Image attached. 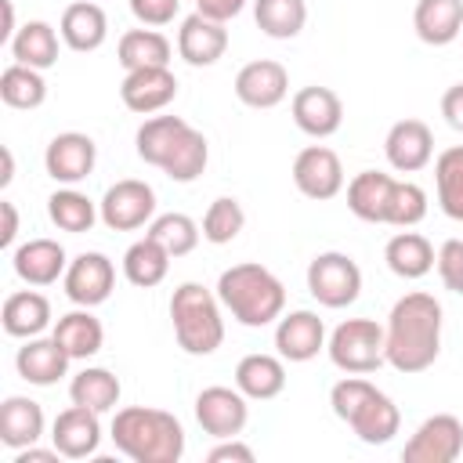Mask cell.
I'll list each match as a JSON object with an SVG mask.
<instances>
[{"instance_id":"obj_1","label":"cell","mask_w":463,"mask_h":463,"mask_svg":"<svg viewBox=\"0 0 463 463\" xmlns=\"http://www.w3.org/2000/svg\"><path fill=\"white\" fill-rule=\"evenodd\" d=\"M383 351L387 365L412 376L438 362L441 354V304L434 293L412 289L391 304L383 326Z\"/></svg>"},{"instance_id":"obj_2","label":"cell","mask_w":463,"mask_h":463,"mask_svg":"<svg viewBox=\"0 0 463 463\" xmlns=\"http://www.w3.org/2000/svg\"><path fill=\"white\" fill-rule=\"evenodd\" d=\"M112 445L134 463H177L184 456V427L166 409L127 405L112 416Z\"/></svg>"},{"instance_id":"obj_3","label":"cell","mask_w":463,"mask_h":463,"mask_svg":"<svg viewBox=\"0 0 463 463\" xmlns=\"http://www.w3.org/2000/svg\"><path fill=\"white\" fill-rule=\"evenodd\" d=\"M217 297H221L224 311L246 329H260V326L279 322L282 307H286L282 279L257 260H242V264L224 268L217 279Z\"/></svg>"},{"instance_id":"obj_4","label":"cell","mask_w":463,"mask_h":463,"mask_svg":"<svg viewBox=\"0 0 463 463\" xmlns=\"http://www.w3.org/2000/svg\"><path fill=\"white\" fill-rule=\"evenodd\" d=\"M221 297L210 293L203 282H181L170 297V322L177 347L184 354L206 358L224 344V315Z\"/></svg>"},{"instance_id":"obj_5","label":"cell","mask_w":463,"mask_h":463,"mask_svg":"<svg viewBox=\"0 0 463 463\" xmlns=\"http://www.w3.org/2000/svg\"><path fill=\"white\" fill-rule=\"evenodd\" d=\"M326 351H329V362H333L340 373L369 376V373H376V369L387 362V351H383V326H376L373 318H344V322L329 333Z\"/></svg>"},{"instance_id":"obj_6","label":"cell","mask_w":463,"mask_h":463,"mask_svg":"<svg viewBox=\"0 0 463 463\" xmlns=\"http://www.w3.org/2000/svg\"><path fill=\"white\" fill-rule=\"evenodd\" d=\"M307 293L322 304V307H347L358 300L362 293V268L354 264V257L340 253V250H326L315 253L307 264Z\"/></svg>"},{"instance_id":"obj_7","label":"cell","mask_w":463,"mask_h":463,"mask_svg":"<svg viewBox=\"0 0 463 463\" xmlns=\"http://www.w3.org/2000/svg\"><path fill=\"white\" fill-rule=\"evenodd\" d=\"M98 213H101V224L112 232H137L156 217V188L148 181L123 177L105 188Z\"/></svg>"},{"instance_id":"obj_8","label":"cell","mask_w":463,"mask_h":463,"mask_svg":"<svg viewBox=\"0 0 463 463\" xmlns=\"http://www.w3.org/2000/svg\"><path fill=\"white\" fill-rule=\"evenodd\" d=\"M463 456V420L452 412L427 416L402 449L405 463H456Z\"/></svg>"},{"instance_id":"obj_9","label":"cell","mask_w":463,"mask_h":463,"mask_svg":"<svg viewBox=\"0 0 463 463\" xmlns=\"http://www.w3.org/2000/svg\"><path fill=\"white\" fill-rule=\"evenodd\" d=\"M250 420V398L239 387H203L195 394V423L210 434V438H239L242 427Z\"/></svg>"},{"instance_id":"obj_10","label":"cell","mask_w":463,"mask_h":463,"mask_svg":"<svg viewBox=\"0 0 463 463\" xmlns=\"http://www.w3.org/2000/svg\"><path fill=\"white\" fill-rule=\"evenodd\" d=\"M61 289L76 307H98L112 297L116 289V268L105 253L90 250L69 260L65 275H61Z\"/></svg>"},{"instance_id":"obj_11","label":"cell","mask_w":463,"mask_h":463,"mask_svg":"<svg viewBox=\"0 0 463 463\" xmlns=\"http://www.w3.org/2000/svg\"><path fill=\"white\" fill-rule=\"evenodd\" d=\"M293 184L300 195L315 199V203H326L333 195L344 192V163L333 148L326 145H307L297 152L293 159Z\"/></svg>"},{"instance_id":"obj_12","label":"cell","mask_w":463,"mask_h":463,"mask_svg":"<svg viewBox=\"0 0 463 463\" xmlns=\"http://www.w3.org/2000/svg\"><path fill=\"white\" fill-rule=\"evenodd\" d=\"M94 163H98V145L83 130H61V134H54L47 141L43 166H47V174L58 184H80V181H87L94 174Z\"/></svg>"},{"instance_id":"obj_13","label":"cell","mask_w":463,"mask_h":463,"mask_svg":"<svg viewBox=\"0 0 463 463\" xmlns=\"http://www.w3.org/2000/svg\"><path fill=\"white\" fill-rule=\"evenodd\" d=\"M286 94H289V72L275 58L246 61L235 72V98L246 109H275L286 101Z\"/></svg>"},{"instance_id":"obj_14","label":"cell","mask_w":463,"mask_h":463,"mask_svg":"<svg viewBox=\"0 0 463 463\" xmlns=\"http://www.w3.org/2000/svg\"><path fill=\"white\" fill-rule=\"evenodd\" d=\"M289 112H293V123L307 137H315V141L333 137L340 130V123H344V101H340V94L333 87H318V83L300 87L293 94V101H289Z\"/></svg>"},{"instance_id":"obj_15","label":"cell","mask_w":463,"mask_h":463,"mask_svg":"<svg viewBox=\"0 0 463 463\" xmlns=\"http://www.w3.org/2000/svg\"><path fill=\"white\" fill-rule=\"evenodd\" d=\"M51 445L65 459H90L101 445V412L83 409V405L61 409L51 423Z\"/></svg>"},{"instance_id":"obj_16","label":"cell","mask_w":463,"mask_h":463,"mask_svg":"<svg viewBox=\"0 0 463 463\" xmlns=\"http://www.w3.org/2000/svg\"><path fill=\"white\" fill-rule=\"evenodd\" d=\"M119 98L130 112L137 116H152L163 112L174 98H177V76L170 72V65H152V69H134L123 76L119 83Z\"/></svg>"},{"instance_id":"obj_17","label":"cell","mask_w":463,"mask_h":463,"mask_svg":"<svg viewBox=\"0 0 463 463\" xmlns=\"http://www.w3.org/2000/svg\"><path fill=\"white\" fill-rule=\"evenodd\" d=\"M383 156L398 174H416L434 159V134L423 119H398L383 137Z\"/></svg>"},{"instance_id":"obj_18","label":"cell","mask_w":463,"mask_h":463,"mask_svg":"<svg viewBox=\"0 0 463 463\" xmlns=\"http://www.w3.org/2000/svg\"><path fill=\"white\" fill-rule=\"evenodd\" d=\"M11 264L25 286H54L65 275L69 257L58 239H29L11 250Z\"/></svg>"},{"instance_id":"obj_19","label":"cell","mask_w":463,"mask_h":463,"mask_svg":"<svg viewBox=\"0 0 463 463\" xmlns=\"http://www.w3.org/2000/svg\"><path fill=\"white\" fill-rule=\"evenodd\" d=\"M326 347V326L315 311H289L275 322V351L286 362H311Z\"/></svg>"},{"instance_id":"obj_20","label":"cell","mask_w":463,"mask_h":463,"mask_svg":"<svg viewBox=\"0 0 463 463\" xmlns=\"http://www.w3.org/2000/svg\"><path fill=\"white\" fill-rule=\"evenodd\" d=\"M228 51V29L206 14H188L177 29V54L195 65V69H206V65H217Z\"/></svg>"},{"instance_id":"obj_21","label":"cell","mask_w":463,"mask_h":463,"mask_svg":"<svg viewBox=\"0 0 463 463\" xmlns=\"http://www.w3.org/2000/svg\"><path fill=\"white\" fill-rule=\"evenodd\" d=\"M69 354H65V347L54 340V336H29L22 347H18V354H14V369H18V376L25 380V383H33V387H51V383H58L65 373H69Z\"/></svg>"},{"instance_id":"obj_22","label":"cell","mask_w":463,"mask_h":463,"mask_svg":"<svg viewBox=\"0 0 463 463\" xmlns=\"http://www.w3.org/2000/svg\"><path fill=\"white\" fill-rule=\"evenodd\" d=\"M235 387L250 398V402H271L286 391V358L282 354H264L253 351L246 358H239L235 365Z\"/></svg>"},{"instance_id":"obj_23","label":"cell","mask_w":463,"mask_h":463,"mask_svg":"<svg viewBox=\"0 0 463 463\" xmlns=\"http://www.w3.org/2000/svg\"><path fill=\"white\" fill-rule=\"evenodd\" d=\"M58 33H61V43L76 54H90L98 51L105 40H109V14L90 4V0H80V4H69L61 11V22H58Z\"/></svg>"},{"instance_id":"obj_24","label":"cell","mask_w":463,"mask_h":463,"mask_svg":"<svg viewBox=\"0 0 463 463\" xmlns=\"http://www.w3.org/2000/svg\"><path fill=\"white\" fill-rule=\"evenodd\" d=\"M43 427H47V420H43L40 402H33L25 394H7L0 402V441L11 452L36 445L43 438Z\"/></svg>"},{"instance_id":"obj_25","label":"cell","mask_w":463,"mask_h":463,"mask_svg":"<svg viewBox=\"0 0 463 463\" xmlns=\"http://www.w3.org/2000/svg\"><path fill=\"white\" fill-rule=\"evenodd\" d=\"M412 29L423 43L445 47L463 36V0H416Z\"/></svg>"},{"instance_id":"obj_26","label":"cell","mask_w":463,"mask_h":463,"mask_svg":"<svg viewBox=\"0 0 463 463\" xmlns=\"http://www.w3.org/2000/svg\"><path fill=\"white\" fill-rule=\"evenodd\" d=\"M51 300L36 289H18L4 300L0 307V322H4V333L14 336V340H29V336H40L47 326H51Z\"/></svg>"},{"instance_id":"obj_27","label":"cell","mask_w":463,"mask_h":463,"mask_svg":"<svg viewBox=\"0 0 463 463\" xmlns=\"http://www.w3.org/2000/svg\"><path fill=\"white\" fill-rule=\"evenodd\" d=\"M51 336L65 347V354L72 362H87L105 347V326H101V318L90 315V307H76V311L61 315L54 322Z\"/></svg>"},{"instance_id":"obj_28","label":"cell","mask_w":463,"mask_h":463,"mask_svg":"<svg viewBox=\"0 0 463 463\" xmlns=\"http://www.w3.org/2000/svg\"><path fill=\"white\" fill-rule=\"evenodd\" d=\"M391 192H394V177H391V174L362 170V174H354L351 184H347V210H351L358 221L387 224Z\"/></svg>"},{"instance_id":"obj_29","label":"cell","mask_w":463,"mask_h":463,"mask_svg":"<svg viewBox=\"0 0 463 463\" xmlns=\"http://www.w3.org/2000/svg\"><path fill=\"white\" fill-rule=\"evenodd\" d=\"M434 246H430V239L427 235H420V232H398V235H391L387 239V246H383V260H387V268L398 275V279H423L430 268H434Z\"/></svg>"},{"instance_id":"obj_30","label":"cell","mask_w":463,"mask_h":463,"mask_svg":"<svg viewBox=\"0 0 463 463\" xmlns=\"http://www.w3.org/2000/svg\"><path fill=\"white\" fill-rule=\"evenodd\" d=\"M347 427L358 434V441H365V445H387L398 430H402V412H398V405L376 387L373 394H369V402L347 420Z\"/></svg>"},{"instance_id":"obj_31","label":"cell","mask_w":463,"mask_h":463,"mask_svg":"<svg viewBox=\"0 0 463 463\" xmlns=\"http://www.w3.org/2000/svg\"><path fill=\"white\" fill-rule=\"evenodd\" d=\"M58 29L51 25V22H40V18H33V22H25V25H18V33L11 36V58L18 61V65H33V69H51L54 61H58Z\"/></svg>"},{"instance_id":"obj_32","label":"cell","mask_w":463,"mask_h":463,"mask_svg":"<svg viewBox=\"0 0 463 463\" xmlns=\"http://www.w3.org/2000/svg\"><path fill=\"white\" fill-rule=\"evenodd\" d=\"M119 376L101 369V365H83L72 380H69V398L72 405H83V409H94V412H112L119 405Z\"/></svg>"},{"instance_id":"obj_33","label":"cell","mask_w":463,"mask_h":463,"mask_svg":"<svg viewBox=\"0 0 463 463\" xmlns=\"http://www.w3.org/2000/svg\"><path fill=\"white\" fill-rule=\"evenodd\" d=\"M170 260L174 257L152 235H145V239L127 246V253H123V279L130 286H137V289H152V286H159L166 279Z\"/></svg>"},{"instance_id":"obj_34","label":"cell","mask_w":463,"mask_h":463,"mask_svg":"<svg viewBox=\"0 0 463 463\" xmlns=\"http://www.w3.org/2000/svg\"><path fill=\"white\" fill-rule=\"evenodd\" d=\"M170 40L159 29H127L116 43V58L127 72L134 69H152V65H170Z\"/></svg>"},{"instance_id":"obj_35","label":"cell","mask_w":463,"mask_h":463,"mask_svg":"<svg viewBox=\"0 0 463 463\" xmlns=\"http://www.w3.org/2000/svg\"><path fill=\"white\" fill-rule=\"evenodd\" d=\"M47 217H51L54 228H61V232H69V235H83V232L94 228V221H98L101 213H98L94 199L83 195L76 184H61V188L51 192V199H47Z\"/></svg>"},{"instance_id":"obj_36","label":"cell","mask_w":463,"mask_h":463,"mask_svg":"<svg viewBox=\"0 0 463 463\" xmlns=\"http://www.w3.org/2000/svg\"><path fill=\"white\" fill-rule=\"evenodd\" d=\"M184 130H188V119H181V116H152V119H145L137 127V134H134L137 156L148 166H163Z\"/></svg>"},{"instance_id":"obj_37","label":"cell","mask_w":463,"mask_h":463,"mask_svg":"<svg viewBox=\"0 0 463 463\" xmlns=\"http://www.w3.org/2000/svg\"><path fill=\"white\" fill-rule=\"evenodd\" d=\"M206 163H210V141H206L203 130H195V127L188 123V130L177 137L174 152L166 156V163H163L159 170H163L170 181H177V184H192V181L206 170Z\"/></svg>"},{"instance_id":"obj_38","label":"cell","mask_w":463,"mask_h":463,"mask_svg":"<svg viewBox=\"0 0 463 463\" xmlns=\"http://www.w3.org/2000/svg\"><path fill=\"white\" fill-rule=\"evenodd\" d=\"M253 22L271 40H293L307 25L304 0H253Z\"/></svg>"},{"instance_id":"obj_39","label":"cell","mask_w":463,"mask_h":463,"mask_svg":"<svg viewBox=\"0 0 463 463\" xmlns=\"http://www.w3.org/2000/svg\"><path fill=\"white\" fill-rule=\"evenodd\" d=\"M0 98L7 109H40L47 101V80L40 69L11 61L0 72Z\"/></svg>"},{"instance_id":"obj_40","label":"cell","mask_w":463,"mask_h":463,"mask_svg":"<svg viewBox=\"0 0 463 463\" xmlns=\"http://www.w3.org/2000/svg\"><path fill=\"white\" fill-rule=\"evenodd\" d=\"M434 188L441 213L463 221V145H452L434 159Z\"/></svg>"},{"instance_id":"obj_41","label":"cell","mask_w":463,"mask_h":463,"mask_svg":"<svg viewBox=\"0 0 463 463\" xmlns=\"http://www.w3.org/2000/svg\"><path fill=\"white\" fill-rule=\"evenodd\" d=\"M145 235H152L170 257H188L199 246L203 228L188 213H159V217H152V224H148Z\"/></svg>"},{"instance_id":"obj_42","label":"cell","mask_w":463,"mask_h":463,"mask_svg":"<svg viewBox=\"0 0 463 463\" xmlns=\"http://www.w3.org/2000/svg\"><path fill=\"white\" fill-rule=\"evenodd\" d=\"M199 228H203V239H206V242L224 246V242H232V239H239V232L246 228V210H242V203H239L235 195H221V199H213V203L206 206Z\"/></svg>"},{"instance_id":"obj_43","label":"cell","mask_w":463,"mask_h":463,"mask_svg":"<svg viewBox=\"0 0 463 463\" xmlns=\"http://www.w3.org/2000/svg\"><path fill=\"white\" fill-rule=\"evenodd\" d=\"M427 217V192L416 181H394L391 206H387V224L394 228H412Z\"/></svg>"},{"instance_id":"obj_44","label":"cell","mask_w":463,"mask_h":463,"mask_svg":"<svg viewBox=\"0 0 463 463\" xmlns=\"http://www.w3.org/2000/svg\"><path fill=\"white\" fill-rule=\"evenodd\" d=\"M376 391V383L373 380H365V376H358V373H347L344 380H336L333 383V391H329V405H333V416L336 420H351L365 402H369V394Z\"/></svg>"},{"instance_id":"obj_45","label":"cell","mask_w":463,"mask_h":463,"mask_svg":"<svg viewBox=\"0 0 463 463\" xmlns=\"http://www.w3.org/2000/svg\"><path fill=\"white\" fill-rule=\"evenodd\" d=\"M434 268H438V279H441L445 289L463 293V239H445L438 246Z\"/></svg>"},{"instance_id":"obj_46","label":"cell","mask_w":463,"mask_h":463,"mask_svg":"<svg viewBox=\"0 0 463 463\" xmlns=\"http://www.w3.org/2000/svg\"><path fill=\"white\" fill-rule=\"evenodd\" d=\"M177 11H181V0H130V14L148 29L170 25Z\"/></svg>"},{"instance_id":"obj_47","label":"cell","mask_w":463,"mask_h":463,"mask_svg":"<svg viewBox=\"0 0 463 463\" xmlns=\"http://www.w3.org/2000/svg\"><path fill=\"white\" fill-rule=\"evenodd\" d=\"M210 463H253V449L239 438H221L210 452H206Z\"/></svg>"},{"instance_id":"obj_48","label":"cell","mask_w":463,"mask_h":463,"mask_svg":"<svg viewBox=\"0 0 463 463\" xmlns=\"http://www.w3.org/2000/svg\"><path fill=\"white\" fill-rule=\"evenodd\" d=\"M242 7H246V0H195V11L221 22V25L232 22L235 14H242Z\"/></svg>"},{"instance_id":"obj_49","label":"cell","mask_w":463,"mask_h":463,"mask_svg":"<svg viewBox=\"0 0 463 463\" xmlns=\"http://www.w3.org/2000/svg\"><path fill=\"white\" fill-rule=\"evenodd\" d=\"M441 116L452 130L463 134V83H452L445 94H441Z\"/></svg>"},{"instance_id":"obj_50","label":"cell","mask_w":463,"mask_h":463,"mask_svg":"<svg viewBox=\"0 0 463 463\" xmlns=\"http://www.w3.org/2000/svg\"><path fill=\"white\" fill-rule=\"evenodd\" d=\"M0 213H4L0 246H4V250H11V246H14V239H18V206H14L11 199H4V203H0Z\"/></svg>"},{"instance_id":"obj_51","label":"cell","mask_w":463,"mask_h":463,"mask_svg":"<svg viewBox=\"0 0 463 463\" xmlns=\"http://www.w3.org/2000/svg\"><path fill=\"white\" fill-rule=\"evenodd\" d=\"M58 459H65L54 445L51 449H40V445H29V449H18L14 452V463H58Z\"/></svg>"},{"instance_id":"obj_52","label":"cell","mask_w":463,"mask_h":463,"mask_svg":"<svg viewBox=\"0 0 463 463\" xmlns=\"http://www.w3.org/2000/svg\"><path fill=\"white\" fill-rule=\"evenodd\" d=\"M4 4V29H0V43H11V36L18 33V25H14V4L11 0H0Z\"/></svg>"},{"instance_id":"obj_53","label":"cell","mask_w":463,"mask_h":463,"mask_svg":"<svg viewBox=\"0 0 463 463\" xmlns=\"http://www.w3.org/2000/svg\"><path fill=\"white\" fill-rule=\"evenodd\" d=\"M14 181V156H11V148H4V174H0V184L7 188Z\"/></svg>"}]
</instances>
